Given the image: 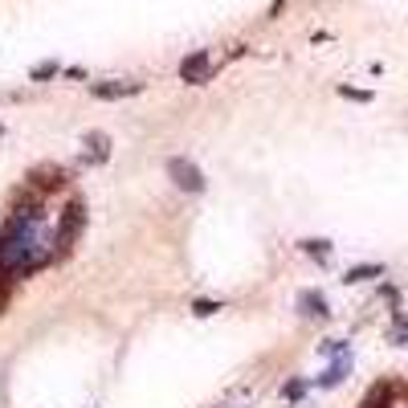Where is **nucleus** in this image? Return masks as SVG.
<instances>
[{"label": "nucleus", "instance_id": "1", "mask_svg": "<svg viewBox=\"0 0 408 408\" xmlns=\"http://www.w3.org/2000/svg\"><path fill=\"white\" fill-rule=\"evenodd\" d=\"M82 225H86V209H82V200H70L66 213H62L57 233H53V253H66V249L73 245V237L82 233Z\"/></svg>", "mask_w": 408, "mask_h": 408}, {"label": "nucleus", "instance_id": "2", "mask_svg": "<svg viewBox=\"0 0 408 408\" xmlns=\"http://www.w3.org/2000/svg\"><path fill=\"white\" fill-rule=\"evenodd\" d=\"M168 176L176 180V188H184V192H204V171L196 168L192 160H171Z\"/></svg>", "mask_w": 408, "mask_h": 408}, {"label": "nucleus", "instance_id": "3", "mask_svg": "<svg viewBox=\"0 0 408 408\" xmlns=\"http://www.w3.org/2000/svg\"><path fill=\"white\" fill-rule=\"evenodd\" d=\"M180 78H184V82H192V86L209 82V78H213V57H209V49H196L192 57H184Z\"/></svg>", "mask_w": 408, "mask_h": 408}, {"label": "nucleus", "instance_id": "4", "mask_svg": "<svg viewBox=\"0 0 408 408\" xmlns=\"http://www.w3.org/2000/svg\"><path fill=\"white\" fill-rule=\"evenodd\" d=\"M139 90H143V82H94V86H90V94H94V98H106V102H111V98L139 94Z\"/></svg>", "mask_w": 408, "mask_h": 408}, {"label": "nucleus", "instance_id": "5", "mask_svg": "<svg viewBox=\"0 0 408 408\" xmlns=\"http://www.w3.org/2000/svg\"><path fill=\"white\" fill-rule=\"evenodd\" d=\"M298 311L307 314V318H327L331 307H327V298H323L318 290H302V294H298Z\"/></svg>", "mask_w": 408, "mask_h": 408}, {"label": "nucleus", "instance_id": "6", "mask_svg": "<svg viewBox=\"0 0 408 408\" xmlns=\"http://www.w3.org/2000/svg\"><path fill=\"white\" fill-rule=\"evenodd\" d=\"M347 372H351V356L343 351V356H335V363H331V367L318 376V384H323V388H335V384H343V376H347Z\"/></svg>", "mask_w": 408, "mask_h": 408}, {"label": "nucleus", "instance_id": "7", "mask_svg": "<svg viewBox=\"0 0 408 408\" xmlns=\"http://www.w3.org/2000/svg\"><path fill=\"white\" fill-rule=\"evenodd\" d=\"M367 278H384V265H356V269H347V282H367Z\"/></svg>", "mask_w": 408, "mask_h": 408}, {"label": "nucleus", "instance_id": "8", "mask_svg": "<svg viewBox=\"0 0 408 408\" xmlns=\"http://www.w3.org/2000/svg\"><path fill=\"white\" fill-rule=\"evenodd\" d=\"M86 147H94V160H106V155H111V139H106L102 131H94V135L86 139Z\"/></svg>", "mask_w": 408, "mask_h": 408}, {"label": "nucleus", "instance_id": "9", "mask_svg": "<svg viewBox=\"0 0 408 408\" xmlns=\"http://www.w3.org/2000/svg\"><path fill=\"white\" fill-rule=\"evenodd\" d=\"M302 249H307L311 258H318V262H327V258H331V241H302Z\"/></svg>", "mask_w": 408, "mask_h": 408}, {"label": "nucleus", "instance_id": "10", "mask_svg": "<svg viewBox=\"0 0 408 408\" xmlns=\"http://www.w3.org/2000/svg\"><path fill=\"white\" fill-rule=\"evenodd\" d=\"M388 396H392V392H388L384 384H380V388H372V396L363 400V408H388Z\"/></svg>", "mask_w": 408, "mask_h": 408}, {"label": "nucleus", "instance_id": "11", "mask_svg": "<svg viewBox=\"0 0 408 408\" xmlns=\"http://www.w3.org/2000/svg\"><path fill=\"white\" fill-rule=\"evenodd\" d=\"M216 311H220V302H209V298H196V302H192L196 318H209V314H216Z\"/></svg>", "mask_w": 408, "mask_h": 408}, {"label": "nucleus", "instance_id": "12", "mask_svg": "<svg viewBox=\"0 0 408 408\" xmlns=\"http://www.w3.org/2000/svg\"><path fill=\"white\" fill-rule=\"evenodd\" d=\"M57 73V62H41L37 70H33V82H45V78H53Z\"/></svg>", "mask_w": 408, "mask_h": 408}, {"label": "nucleus", "instance_id": "13", "mask_svg": "<svg viewBox=\"0 0 408 408\" xmlns=\"http://www.w3.org/2000/svg\"><path fill=\"white\" fill-rule=\"evenodd\" d=\"M302 392H307L302 380H290V384H286V400H302Z\"/></svg>", "mask_w": 408, "mask_h": 408}, {"label": "nucleus", "instance_id": "14", "mask_svg": "<svg viewBox=\"0 0 408 408\" xmlns=\"http://www.w3.org/2000/svg\"><path fill=\"white\" fill-rule=\"evenodd\" d=\"M343 351H347L343 339H327V343H323V356H343Z\"/></svg>", "mask_w": 408, "mask_h": 408}, {"label": "nucleus", "instance_id": "15", "mask_svg": "<svg viewBox=\"0 0 408 408\" xmlns=\"http://www.w3.org/2000/svg\"><path fill=\"white\" fill-rule=\"evenodd\" d=\"M339 94H343V98H356V102H367V98H372L367 90H351V86H339Z\"/></svg>", "mask_w": 408, "mask_h": 408}, {"label": "nucleus", "instance_id": "16", "mask_svg": "<svg viewBox=\"0 0 408 408\" xmlns=\"http://www.w3.org/2000/svg\"><path fill=\"white\" fill-rule=\"evenodd\" d=\"M282 4H286V0H274V4H269V17H278V13H282Z\"/></svg>", "mask_w": 408, "mask_h": 408}, {"label": "nucleus", "instance_id": "17", "mask_svg": "<svg viewBox=\"0 0 408 408\" xmlns=\"http://www.w3.org/2000/svg\"><path fill=\"white\" fill-rule=\"evenodd\" d=\"M0 135H4V127H0Z\"/></svg>", "mask_w": 408, "mask_h": 408}]
</instances>
